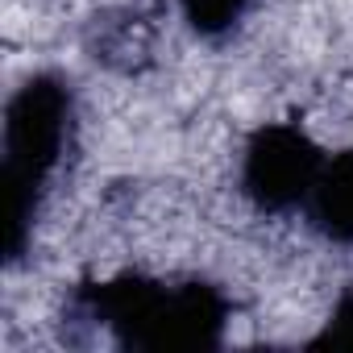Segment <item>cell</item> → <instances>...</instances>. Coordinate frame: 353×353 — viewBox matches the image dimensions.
<instances>
[{"instance_id":"1","label":"cell","mask_w":353,"mask_h":353,"mask_svg":"<svg viewBox=\"0 0 353 353\" xmlns=\"http://www.w3.org/2000/svg\"><path fill=\"white\" fill-rule=\"evenodd\" d=\"M71 133V96L59 79L38 75L30 79L5 121V188H9V250L21 254V241L34 225V212L42 204V192L50 174L59 170V158L67 150Z\"/></svg>"},{"instance_id":"2","label":"cell","mask_w":353,"mask_h":353,"mask_svg":"<svg viewBox=\"0 0 353 353\" xmlns=\"http://www.w3.org/2000/svg\"><path fill=\"white\" fill-rule=\"evenodd\" d=\"M320 174H324V158L299 129H287V125L262 129L245 154V188L266 208L312 200Z\"/></svg>"},{"instance_id":"3","label":"cell","mask_w":353,"mask_h":353,"mask_svg":"<svg viewBox=\"0 0 353 353\" xmlns=\"http://www.w3.org/2000/svg\"><path fill=\"white\" fill-rule=\"evenodd\" d=\"M312 216L341 241H353V154L324 162V174L312 192Z\"/></svg>"},{"instance_id":"4","label":"cell","mask_w":353,"mask_h":353,"mask_svg":"<svg viewBox=\"0 0 353 353\" xmlns=\"http://www.w3.org/2000/svg\"><path fill=\"white\" fill-rule=\"evenodd\" d=\"M245 5H250V0H183L188 17H192L200 30H208V34L233 26V21L245 13Z\"/></svg>"}]
</instances>
